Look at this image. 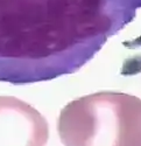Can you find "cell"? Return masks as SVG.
<instances>
[{
	"label": "cell",
	"mask_w": 141,
	"mask_h": 146,
	"mask_svg": "<svg viewBox=\"0 0 141 146\" xmlns=\"http://www.w3.org/2000/svg\"><path fill=\"white\" fill-rule=\"evenodd\" d=\"M140 8L141 0H0V82L75 74Z\"/></svg>",
	"instance_id": "1"
},
{
	"label": "cell",
	"mask_w": 141,
	"mask_h": 146,
	"mask_svg": "<svg viewBox=\"0 0 141 146\" xmlns=\"http://www.w3.org/2000/svg\"><path fill=\"white\" fill-rule=\"evenodd\" d=\"M57 131L64 146H141V100L99 91L68 103Z\"/></svg>",
	"instance_id": "2"
},
{
	"label": "cell",
	"mask_w": 141,
	"mask_h": 146,
	"mask_svg": "<svg viewBox=\"0 0 141 146\" xmlns=\"http://www.w3.org/2000/svg\"><path fill=\"white\" fill-rule=\"evenodd\" d=\"M49 126L30 104L13 96H0V146H45Z\"/></svg>",
	"instance_id": "3"
},
{
	"label": "cell",
	"mask_w": 141,
	"mask_h": 146,
	"mask_svg": "<svg viewBox=\"0 0 141 146\" xmlns=\"http://www.w3.org/2000/svg\"><path fill=\"white\" fill-rule=\"evenodd\" d=\"M141 40V36H140ZM141 71V55H136L134 58L127 60L124 63V74H135Z\"/></svg>",
	"instance_id": "4"
}]
</instances>
